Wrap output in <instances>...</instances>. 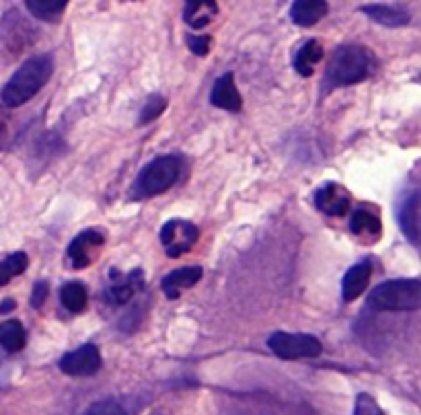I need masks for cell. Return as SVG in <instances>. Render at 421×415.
Instances as JSON below:
<instances>
[{
  "label": "cell",
  "mask_w": 421,
  "mask_h": 415,
  "mask_svg": "<svg viewBox=\"0 0 421 415\" xmlns=\"http://www.w3.org/2000/svg\"><path fill=\"white\" fill-rule=\"evenodd\" d=\"M376 68L374 54L364 45H341L333 52L329 66L325 70L323 89L335 91L341 87L366 81Z\"/></svg>",
  "instance_id": "obj_1"
},
{
  "label": "cell",
  "mask_w": 421,
  "mask_h": 415,
  "mask_svg": "<svg viewBox=\"0 0 421 415\" xmlns=\"http://www.w3.org/2000/svg\"><path fill=\"white\" fill-rule=\"evenodd\" d=\"M54 72V60L47 54L33 56L27 62H23L17 72L10 76V81L2 89V105L4 107H19L33 99L52 78Z\"/></svg>",
  "instance_id": "obj_2"
},
{
  "label": "cell",
  "mask_w": 421,
  "mask_h": 415,
  "mask_svg": "<svg viewBox=\"0 0 421 415\" xmlns=\"http://www.w3.org/2000/svg\"><path fill=\"white\" fill-rule=\"evenodd\" d=\"M368 306L382 312L421 310V279L401 277L382 281L370 292Z\"/></svg>",
  "instance_id": "obj_3"
},
{
  "label": "cell",
  "mask_w": 421,
  "mask_h": 415,
  "mask_svg": "<svg viewBox=\"0 0 421 415\" xmlns=\"http://www.w3.org/2000/svg\"><path fill=\"white\" fill-rule=\"evenodd\" d=\"M179 158L177 156H158L148 162L138 175L136 193L138 195H156L166 191L179 179Z\"/></svg>",
  "instance_id": "obj_4"
},
{
  "label": "cell",
  "mask_w": 421,
  "mask_h": 415,
  "mask_svg": "<svg viewBox=\"0 0 421 415\" xmlns=\"http://www.w3.org/2000/svg\"><path fill=\"white\" fill-rule=\"evenodd\" d=\"M270 350L281 360H300V358H316L323 350L321 341L314 335L306 333H283L278 331L268 339Z\"/></svg>",
  "instance_id": "obj_5"
},
{
  "label": "cell",
  "mask_w": 421,
  "mask_h": 415,
  "mask_svg": "<svg viewBox=\"0 0 421 415\" xmlns=\"http://www.w3.org/2000/svg\"><path fill=\"white\" fill-rule=\"evenodd\" d=\"M199 239V231L195 224L187 220H169L160 231V243L169 257H181L185 255Z\"/></svg>",
  "instance_id": "obj_6"
},
{
  "label": "cell",
  "mask_w": 421,
  "mask_h": 415,
  "mask_svg": "<svg viewBox=\"0 0 421 415\" xmlns=\"http://www.w3.org/2000/svg\"><path fill=\"white\" fill-rule=\"evenodd\" d=\"M101 368V354L99 348L87 343L60 360V370L68 376H91Z\"/></svg>",
  "instance_id": "obj_7"
},
{
  "label": "cell",
  "mask_w": 421,
  "mask_h": 415,
  "mask_svg": "<svg viewBox=\"0 0 421 415\" xmlns=\"http://www.w3.org/2000/svg\"><path fill=\"white\" fill-rule=\"evenodd\" d=\"M103 243H105V239L99 231L89 228V231L80 233L68 247V259H70L72 268L74 270L87 268L93 262V253L97 249H101Z\"/></svg>",
  "instance_id": "obj_8"
},
{
  "label": "cell",
  "mask_w": 421,
  "mask_h": 415,
  "mask_svg": "<svg viewBox=\"0 0 421 415\" xmlns=\"http://www.w3.org/2000/svg\"><path fill=\"white\" fill-rule=\"evenodd\" d=\"M314 206L329 216H343L349 208V193L337 185V183H327L314 193Z\"/></svg>",
  "instance_id": "obj_9"
},
{
  "label": "cell",
  "mask_w": 421,
  "mask_h": 415,
  "mask_svg": "<svg viewBox=\"0 0 421 415\" xmlns=\"http://www.w3.org/2000/svg\"><path fill=\"white\" fill-rule=\"evenodd\" d=\"M210 101H212L214 107H220V109H224V111H230V114L241 111L243 99H241V93H239L237 85H235L233 72H226V74H222V76L216 81V85H214V89H212Z\"/></svg>",
  "instance_id": "obj_10"
},
{
  "label": "cell",
  "mask_w": 421,
  "mask_h": 415,
  "mask_svg": "<svg viewBox=\"0 0 421 415\" xmlns=\"http://www.w3.org/2000/svg\"><path fill=\"white\" fill-rule=\"evenodd\" d=\"M372 276V262L364 259L360 264H356L354 268L347 270V274L343 276L341 281V296L345 302H352L356 298H360V294L366 290L368 281Z\"/></svg>",
  "instance_id": "obj_11"
},
{
  "label": "cell",
  "mask_w": 421,
  "mask_h": 415,
  "mask_svg": "<svg viewBox=\"0 0 421 415\" xmlns=\"http://www.w3.org/2000/svg\"><path fill=\"white\" fill-rule=\"evenodd\" d=\"M202 274H204V272H202V268H197V266L179 268V270L171 272L169 276L162 279V290H164V294H166L171 300H175V298L181 296L183 290L195 286V284L202 279Z\"/></svg>",
  "instance_id": "obj_12"
},
{
  "label": "cell",
  "mask_w": 421,
  "mask_h": 415,
  "mask_svg": "<svg viewBox=\"0 0 421 415\" xmlns=\"http://www.w3.org/2000/svg\"><path fill=\"white\" fill-rule=\"evenodd\" d=\"M362 10L376 23L387 27H403L411 21L409 10L399 4H364Z\"/></svg>",
  "instance_id": "obj_13"
},
{
  "label": "cell",
  "mask_w": 421,
  "mask_h": 415,
  "mask_svg": "<svg viewBox=\"0 0 421 415\" xmlns=\"http://www.w3.org/2000/svg\"><path fill=\"white\" fill-rule=\"evenodd\" d=\"M142 288H144V277H142L140 270H136L126 277H120V279L114 277V284L107 288L105 298L111 304H126L128 300H132L136 292H140Z\"/></svg>",
  "instance_id": "obj_14"
},
{
  "label": "cell",
  "mask_w": 421,
  "mask_h": 415,
  "mask_svg": "<svg viewBox=\"0 0 421 415\" xmlns=\"http://www.w3.org/2000/svg\"><path fill=\"white\" fill-rule=\"evenodd\" d=\"M329 10V4L325 0H298L290 8V17L300 27H312L316 25Z\"/></svg>",
  "instance_id": "obj_15"
},
{
  "label": "cell",
  "mask_w": 421,
  "mask_h": 415,
  "mask_svg": "<svg viewBox=\"0 0 421 415\" xmlns=\"http://www.w3.org/2000/svg\"><path fill=\"white\" fill-rule=\"evenodd\" d=\"M218 12V4L216 2H208V0H189L185 4L183 10V19L189 27L193 29H204L212 23V19Z\"/></svg>",
  "instance_id": "obj_16"
},
{
  "label": "cell",
  "mask_w": 421,
  "mask_h": 415,
  "mask_svg": "<svg viewBox=\"0 0 421 415\" xmlns=\"http://www.w3.org/2000/svg\"><path fill=\"white\" fill-rule=\"evenodd\" d=\"M323 58V45L316 39H308L296 54L294 68L298 70L300 76H310L314 72V66Z\"/></svg>",
  "instance_id": "obj_17"
},
{
  "label": "cell",
  "mask_w": 421,
  "mask_h": 415,
  "mask_svg": "<svg viewBox=\"0 0 421 415\" xmlns=\"http://www.w3.org/2000/svg\"><path fill=\"white\" fill-rule=\"evenodd\" d=\"M25 6L35 19L45 21V23H56V21H60V17L68 4L64 0H29V2H25Z\"/></svg>",
  "instance_id": "obj_18"
},
{
  "label": "cell",
  "mask_w": 421,
  "mask_h": 415,
  "mask_svg": "<svg viewBox=\"0 0 421 415\" xmlns=\"http://www.w3.org/2000/svg\"><path fill=\"white\" fill-rule=\"evenodd\" d=\"M349 228L358 237H370V239L380 237V220H378V216H374L372 212H366V210L354 212V216L349 220Z\"/></svg>",
  "instance_id": "obj_19"
},
{
  "label": "cell",
  "mask_w": 421,
  "mask_h": 415,
  "mask_svg": "<svg viewBox=\"0 0 421 415\" xmlns=\"http://www.w3.org/2000/svg\"><path fill=\"white\" fill-rule=\"evenodd\" d=\"M60 300L70 312H83L87 306V300H89L87 288L78 281H68L60 290Z\"/></svg>",
  "instance_id": "obj_20"
},
{
  "label": "cell",
  "mask_w": 421,
  "mask_h": 415,
  "mask_svg": "<svg viewBox=\"0 0 421 415\" xmlns=\"http://www.w3.org/2000/svg\"><path fill=\"white\" fill-rule=\"evenodd\" d=\"M0 343L6 354H14L25 345V329L19 321H6L0 327Z\"/></svg>",
  "instance_id": "obj_21"
},
{
  "label": "cell",
  "mask_w": 421,
  "mask_h": 415,
  "mask_svg": "<svg viewBox=\"0 0 421 415\" xmlns=\"http://www.w3.org/2000/svg\"><path fill=\"white\" fill-rule=\"evenodd\" d=\"M27 266H29V257L23 251L8 255L0 266V286H6L10 281V277L23 274L27 270Z\"/></svg>",
  "instance_id": "obj_22"
},
{
  "label": "cell",
  "mask_w": 421,
  "mask_h": 415,
  "mask_svg": "<svg viewBox=\"0 0 421 415\" xmlns=\"http://www.w3.org/2000/svg\"><path fill=\"white\" fill-rule=\"evenodd\" d=\"M164 107H166V99H164V97H160V95H150L148 101H146V105H144V109H142L140 124H148V122L156 120V118L164 111Z\"/></svg>",
  "instance_id": "obj_23"
},
{
  "label": "cell",
  "mask_w": 421,
  "mask_h": 415,
  "mask_svg": "<svg viewBox=\"0 0 421 415\" xmlns=\"http://www.w3.org/2000/svg\"><path fill=\"white\" fill-rule=\"evenodd\" d=\"M354 415H385L382 409L378 407V403L368 395V393H362L358 395L356 399V412Z\"/></svg>",
  "instance_id": "obj_24"
},
{
  "label": "cell",
  "mask_w": 421,
  "mask_h": 415,
  "mask_svg": "<svg viewBox=\"0 0 421 415\" xmlns=\"http://www.w3.org/2000/svg\"><path fill=\"white\" fill-rule=\"evenodd\" d=\"M85 415H128L124 412V407L116 401H97L93 403Z\"/></svg>",
  "instance_id": "obj_25"
},
{
  "label": "cell",
  "mask_w": 421,
  "mask_h": 415,
  "mask_svg": "<svg viewBox=\"0 0 421 415\" xmlns=\"http://www.w3.org/2000/svg\"><path fill=\"white\" fill-rule=\"evenodd\" d=\"M210 43H212L210 35H199V33L197 35H187V47L197 56H206L210 52Z\"/></svg>",
  "instance_id": "obj_26"
},
{
  "label": "cell",
  "mask_w": 421,
  "mask_h": 415,
  "mask_svg": "<svg viewBox=\"0 0 421 415\" xmlns=\"http://www.w3.org/2000/svg\"><path fill=\"white\" fill-rule=\"evenodd\" d=\"M47 294H50V286H47V281H37V284L33 286V292H31V306H33V308L43 306Z\"/></svg>",
  "instance_id": "obj_27"
},
{
  "label": "cell",
  "mask_w": 421,
  "mask_h": 415,
  "mask_svg": "<svg viewBox=\"0 0 421 415\" xmlns=\"http://www.w3.org/2000/svg\"><path fill=\"white\" fill-rule=\"evenodd\" d=\"M12 306H14L12 300H2V302H0V312H10Z\"/></svg>",
  "instance_id": "obj_28"
}]
</instances>
